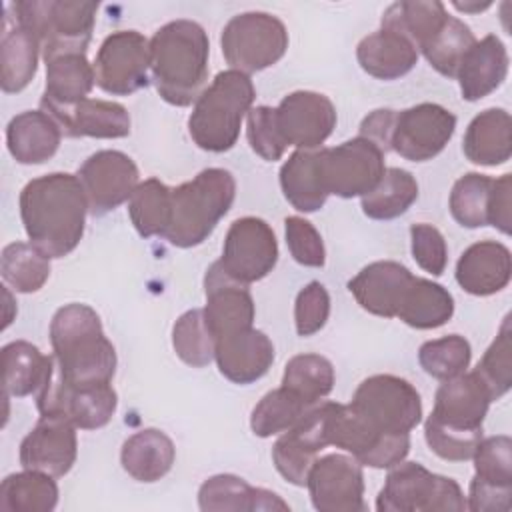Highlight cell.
I'll use <instances>...</instances> for the list:
<instances>
[{"label": "cell", "instance_id": "b9f144b4", "mask_svg": "<svg viewBox=\"0 0 512 512\" xmlns=\"http://www.w3.org/2000/svg\"><path fill=\"white\" fill-rule=\"evenodd\" d=\"M172 188L158 178H148L136 186L128 200V214L136 232L144 238L162 236L170 222Z\"/></svg>", "mask_w": 512, "mask_h": 512}, {"label": "cell", "instance_id": "4fadbf2b", "mask_svg": "<svg viewBox=\"0 0 512 512\" xmlns=\"http://www.w3.org/2000/svg\"><path fill=\"white\" fill-rule=\"evenodd\" d=\"M278 262V242L270 224L256 216H244L230 224L222 258V270L240 284L266 278Z\"/></svg>", "mask_w": 512, "mask_h": 512}, {"label": "cell", "instance_id": "8992f818", "mask_svg": "<svg viewBox=\"0 0 512 512\" xmlns=\"http://www.w3.org/2000/svg\"><path fill=\"white\" fill-rule=\"evenodd\" d=\"M96 2L70 0H20L8 4L6 12L40 42L42 58L58 54H86L96 22Z\"/></svg>", "mask_w": 512, "mask_h": 512}, {"label": "cell", "instance_id": "ba28073f", "mask_svg": "<svg viewBox=\"0 0 512 512\" xmlns=\"http://www.w3.org/2000/svg\"><path fill=\"white\" fill-rule=\"evenodd\" d=\"M350 406L380 434H410L422 420L418 390L394 374H374L362 380Z\"/></svg>", "mask_w": 512, "mask_h": 512}, {"label": "cell", "instance_id": "ee69618b", "mask_svg": "<svg viewBox=\"0 0 512 512\" xmlns=\"http://www.w3.org/2000/svg\"><path fill=\"white\" fill-rule=\"evenodd\" d=\"M282 386L314 406L332 392L334 366L320 354L292 356L284 368Z\"/></svg>", "mask_w": 512, "mask_h": 512}, {"label": "cell", "instance_id": "74e56055", "mask_svg": "<svg viewBox=\"0 0 512 512\" xmlns=\"http://www.w3.org/2000/svg\"><path fill=\"white\" fill-rule=\"evenodd\" d=\"M454 314L452 294L438 282L414 276L396 318L416 330H432L446 324Z\"/></svg>", "mask_w": 512, "mask_h": 512}, {"label": "cell", "instance_id": "ac0fdd59", "mask_svg": "<svg viewBox=\"0 0 512 512\" xmlns=\"http://www.w3.org/2000/svg\"><path fill=\"white\" fill-rule=\"evenodd\" d=\"M84 186L92 216H104L130 200L138 182L134 160L120 150H98L84 160L76 174Z\"/></svg>", "mask_w": 512, "mask_h": 512}, {"label": "cell", "instance_id": "836d02e7", "mask_svg": "<svg viewBox=\"0 0 512 512\" xmlns=\"http://www.w3.org/2000/svg\"><path fill=\"white\" fill-rule=\"evenodd\" d=\"M176 458L174 442L158 428H144L124 440L120 450L122 468L138 482L164 478Z\"/></svg>", "mask_w": 512, "mask_h": 512}, {"label": "cell", "instance_id": "db71d44e", "mask_svg": "<svg viewBox=\"0 0 512 512\" xmlns=\"http://www.w3.org/2000/svg\"><path fill=\"white\" fill-rule=\"evenodd\" d=\"M410 242L416 264L432 276H440L448 262V248L442 232L432 224L418 222L410 226Z\"/></svg>", "mask_w": 512, "mask_h": 512}, {"label": "cell", "instance_id": "7c38bea8", "mask_svg": "<svg viewBox=\"0 0 512 512\" xmlns=\"http://www.w3.org/2000/svg\"><path fill=\"white\" fill-rule=\"evenodd\" d=\"M96 84L112 96H128L148 84L150 40L138 30H118L104 38L94 58Z\"/></svg>", "mask_w": 512, "mask_h": 512}, {"label": "cell", "instance_id": "f6af8a7d", "mask_svg": "<svg viewBox=\"0 0 512 512\" xmlns=\"http://www.w3.org/2000/svg\"><path fill=\"white\" fill-rule=\"evenodd\" d=\"M474 44L476 38L470 26L456 16H448L444 26L430 38V42L420 52L436 72L448 78H456L464 56Z\"/></svg>", "mask_w": 512, "mask_h": 512}, {"label": "cell", "instance_id": "d6a6232c", "mask_svg": "<svg viewBox=\"0 0 512 512\" xmlns=\"http://www.w3.org/2000/svg\"><path fill=\"white\" fill-rule=\"evenodd\" d=\"M40 42L32 32L22 28L8 12L2 24V44H0V84L6 94L24 90L38 68Z\"/></svg>", "mask_w": 512, "mask_h": 512}, {"label": "cell", "instance_id": "2e32d148", "mask_svg": "<svg viewBox=\"0 0 512 512\" xmlns=\"http://www.w3.org/2000/svg\"><path fill=\"white\" fill-rule=\"evenodd\" d=\"M274 120L286 148L316 150L336 126V108L320 92L296 90L286 94L274 108Z\"/></svg>", "mask_w": 512, "mask_h": 512}, {"label": "cell", "instance_id": "681fc988", "mask_svg": "<svg viewBox=\"0 0 512 512\" xmlns=\"http://www.w3.org/2000/svg\"><path fill=\"white\" fill-rule=\"evenodd\" d=\"M512 332H510V316L504 318L498 336L484 352L482 360L474 368V372L486 384L492 400L502 398L512 384Z\"/></svg>", "mask_w": 512, "mask_h": 512}, {"label": "cell", "instance_id": "9a60e30c", "mask_svg": "<svg viewBox=\"0 0 512 512\" xmlns=\"http://www.w3.org/2000/svg\"><path fill=\"white\" fill-rule=\"evenodd\" d=\"M306 488L318 512H364V474L354 456L324 454L308 470Z\"/></svg>", "mask_w": 512, "mask_h": 512}, {"label": "cell", "instance_id": "f5cc1de1", "mask_svg": "<svg viewBox=\"0 0 512 512\" xmlns=\"http://www.w3.org/2000/svg\"><path fill=\"white\" fill-rule=\"evenodd\" d=\"M330 316V294L324 284L312 280L296 296L294 322L298 336H312L320 332Z\"/></svg>", "mask_w": 512, "mask_h": 512}, {"label": "cell", "instance_id": "f546056e", "mask_svg": "<svg viewBox=\"0 0 512 512\" xmlns=\"http://www.w3.org/2000/svg\"><path fill=\"white\" fill-rule=\"evenodd\" d=\"M46 62V86L40 100L42 110L68 108L88 98L96 84L94 66L86 60V54L70 52L52 56Z\"/></svg>", "mask_w": 512, "mask_h": 512}, {"label": "cell", "instance_id": "c3c4849f", "mask_svg": "<svg viewBox=\"0 0 512 512\" xmlns=\"http://www.w3.org/2000/svg\"><path fill=\"white\" fill-rule=\"evenodd\" d=\"M472 358L470 342L460 334H448L428 340L418 350V362L424 372L438 380H450L466 372Z\"/></svg>", "mask_w": 512, "mask_h": 512}, {"label": "cell", "instance_id": "5bb4252c", "mask_svg": "<svg viewBox=\"0 0 512 512\" xmlns=\"http://www.w3.org/2000/svg\"><path fill=\"white\" fill-rule=\"evenodd\" d=\"M456 130V116L434 102H422L396 112L390 150L410 162H426L438 156Z\"/></svg>", "mask_w": 512, "mask_h": 512}, {"label": "cell", "instance_id": "52a82bcc", "mask_svg": "<svg viewBox=\"0 0 512 512\" xmlns=\"http://www.w3.org/2000/svg\"><path fill=\"white\" fill-rule=\"evenodd\" d=\"M466 508L456 480L434 474L418 462H398L376 498L378 512H460Z\"/></svg>", "mask_w": 512, "mask_h": 512}, {"label": "cell", "instance_id": "9c48e42d", "mask_svg": "<svg viewBox=\"0 0 512 512\" xmlns=\"http://www.w3.org/2000/svg\"><path fill=\"white\" fill-rule=\"evenodd\" d=\"M220 46L230 68L250 76L284 56L288 32L282 20L268 12H242L226 22Z\"/></svg>", "mask_w": 512, "mask_h": 512}, {"label": "cell", "instance_id": "816d5d0a", "mask_svg": "<svg viewBox=\"0 0 512 512\" xmlns=\"http://www.w3.org/2000/svg\"><path fill=\"white\" fill-rule=\"evenodd\" d=\"M286 244L292 258L310 268H322L326 262V248L320 232L312 226V222L300 216H288L284 220Z\"/></svg>", "mask_w": 512, "mask_h": 512}, {"label": "cell", "instance_id": "8fae6325", "mask_svg": "<svg viewBox=\"0 0 512 512\" xmlns=\"http://www.w3.org/2000/svg\"><path fill=\"white\" fill-rule=\"evenodd\" d=\"M36 406L40 416H62L80 430H96L106 426L118 406L116 390L110 382L74 386L54 372L36 392Z\"/></svg>", "mask_w": 512, "mask_h": 512}, {"label": "cell", "instance_id": "d6986e66", "mask_svg": "<svg viewBox=\"0 0 512 512\" xmlns=\"http://www.w3.org/2000/svg\"><path fill=\"white\" fill-rule=\"evenodd\" d=\"M492 402L482 378L474 370L464 372L450 380H442L436 390L434 408L426 420L448 430L482 434V424Z\"/></svg>", "mask_w": 512, "mask_h": 512}, {"label": "cell", "instance_id": "f907efd6", "mask_svg": "<svg viewBox=\"0 0 512 512\" xmlns=\"http://www.w3.org/2000/svg\"><path fill=\"white\" fill-rule=\"evenodd\" d=\"M246 136L250 148L268 162L280 160L286 152V146L276 128L272 106L250 108L246 114Z\"/></svg>", "mask_w": 512, "mask_h": 512}, {"label": "cell", "instance_id": "d4e9b609", "mask_svg": "<svg viewBox=\"0 0 512 512\" xmlns=\"http://www.w3.org/2000/svg\"><path fill=\"white\" fill-rule=\"evenodd\" d=\"M510 276V250L496 240H480L468 246L456 264V282L474 296H490L504 290Z\"/></svg>", "mask_w": 512, "mask_h": 512}, {"label": "cell", "instance_id": "6f0895ef", "mask_svg": "<svg viewBox=\"0 0 512 512\" xmlns=\"http://www.w3.org/2000/svg\"><path fill=\"white\" fill-rule=\"evenodd\" d=\"M452 6H454L456 10H460V12L476 14V12H482V10L490 8L492 2H490V0H486V2H478V0H464V2H460V0H454Z\"/></svg>", "mask_w": 512, "mask_h": 512}, {"label": "cell", "instance_id": "11a10c76", "mask_svg": "<svg viewBox=\"0 0 512 512\" xmlns=\"http://www.w3.org/2000/svg\"><path fill=\"white\" fill-rule=\"evenodd\" d=\"M488 226L498 228L502 234L512 232V176L502 174L494 178L488 202Z\"/></svg>", "mask_w": 512, "mask_h": 512}, {"label": "cell", "instance_id": "3957f363", "mask_svg": "<svg viewBox=\"0 0 512 512\" xmlns=\"http://www.w3.org/2000/svg\"><path fill=\"white\" fill-rule=\"evenodd\" d=\"M50 344L60 378L74 386L112 382L116 350L102 330L100 316L88 304L72 302L56 310Z\"/></svg>", "mask_w": 512, "mask_h": 512}, {"label": "cell", "instance_id": "484cf974", "mask_svg": "<svg viewBox=\"0 0 512 512\" xmlns=\"http://www.w3.org/2000/svg\"><path fill=\"white\" fill-rule=\"evenodd\" d=\"M46 112V110H44ZM64 136L70 138H124L130 134L128 110L112 100L84 98L68 108L48 110Z\"/></svg>", "mask_w": 512, "mask_h": 512}, {"label": "cell", "instance_id": "7402d4cb", "mask_svg": "<svg viewBox=\"0 0 512 512\" xmlns=\"http://www.w3.org/2000/svg\"><path fill=\"white\" fill-rule=\"evenodd\" d=\"M412 280L414 274L404 264L378 260L364 266L348 282V290L366 312L382 318H396Z\"/></svg>", "mask_w": 512, "mask_h": 512}, {"label": "cell", "instance_id": "44dd1931", "mask_svg": "<svg viewBox=\"0 0 512 512\" xmlns=\"http://www.w3.org/2000/svg\"><path fill=\"white\" fill-rule=\"evenodd\" d=\"M206 306L202 308L204 320L214 340L238 330L252 328L254 300L246 284L232 280L218 260L206 270L204 276Z\"/></svg>", "mask_w": 512, "mask_h": 512}, {"label": "cell", "instance_id": "7bdbcfd3", "mask_svg": "<svg viewBox=\"0 0 512 512\" xmlns=\"http://www.w3.org/2000/svg\"><path fill=\"white\" fill-rule=\"evenodd\" d=\"M310 408L312 404L304 402L292 390L280 386L264 394L262 400L254 406L250 416V428L260 438L282 434L292 428Z\"/></svg>", "mask_w": 512, "mask_h": 512}, {"label": "cell", "instance_id": "e0dca14e", "mask_svg": "<svg viewBox=\"0 0 512 512\" xmlns=\"http://www.w3.org/2000/svg\"><path fill=\"white\" fill-rule=\"evenodd\" d=\"M474 478L466 506L472 512H508L512 496V440L506 434L482 438L472 454Z\"/></svg>", "mask_w": 512, "mask_h": 512}, {"label": "cell", "instance_id": "83f0119b", "mask_svg": "<svg viewBox=\"0 0 512 512\" xmlns=\"http://www.w3.org/2000/svg\"><path fill=\"white\" fill-rule=\"evenodd\" d=\"M62 140L58 122L40 110H24L6 126V146L20 164H42L50 160Z\"/></svg>", "mask_w": 512, "mask_h": 512}, {"label": "cell", "instance_id": "30bf717a", "mask_svg": "<svg viewBox=\"0 0 512 512\" xmlns=\"http://www.w3.org/2000/svg\"><path fill=\"white\" fill-rule=\"evenodd\" d=\"M384 152L356 136L334 148H318V170L326 194L354 198L368 194L384 176Z\"/></svg>", "mask_w": 512, "mask_h": 512}, {"label": "cell", "instance_id": "d590c367", "mask_svg": "<svg viewBox=\"0 0 512 512\" xmlns=\"http://www.w3.org/2000/svg\"><path fill=\"white\" fill-rule=\"evenodd\" d=\"M280 188L284 198L300 212L320 210L328 194L320 180L318 170V148L296 150L280 168Z\"/></svg>", "mask_w": 512, "mask_h": 512}, {"label": "cell", "instance_id": "f1b7e54d", "mask_svg": "<svg viewBox=\"0 0 512 512\" xmlns=\"http://www.w3.org/2000/svg\"><path fill=\"white\" fill-rule=\"evenodd\" d=\"M198 506L204 512L226 510H290V506L266 488H254L234 474H216L204 480L198 490Z\"/></svg>", "mask_w": 512, "mask_h": 512}, {"label": "cell", "instance_id": "277c9868", "mask_svg": "<svg viewBox=\"0 0 512 512\" xmlns=\"http://www.w3.org/2000/svg\"><path fill=\"white\" fill-rule=\"evenodd\" d=\"M236 196L234 176L224 168H206L172 188L170 222L164 238L178 248L202 244L226 216Z\"/></svg>", "mask_w": 512, "mask_h": 512}, {"label": "cell", "instance_id": "9f6ffc18", "mask_svg": "<svg viewBox=\"0 0 512 512\" xmlns=\"http://www.w3.org/2000/svg\"><path fill=\"white\" fill-rule=\"evenodd\" d=\"M394 118H396V110L378 108V110L370 112L360 122V134L358 136L374 142L386 154V152H390V136H392Z\"/></svg>", "mask_w": 512, "mask_h": 512}, {"label": "cell", "instance_id": "7a4b0ae2", "mask_svg": "<svg viewBox=\"0 0 512 512\" xmlns=\"http://www.w3.org/2000/svg\"><path fill=\"white\" fill-rule=\"evenodd\" d=\"M210 42L204 28L186 18L160 26L150 38L152 82L172 106H190L208 80Z\"/></svg>", "mask_w": 512, "mask_h": 512}, {"label": "cell", "instance_id": "4dcf8cb0", "mask_svg": "<svg viewBox=\"0 0 512 512\" xmlns=\"http://www.w3.org/2000/svg\"><path fill=\"white\" fill-rule=\"evenodd\" d=\"M356 58L366 74L378 80H396L416 66L418 50L400 32L380 28L358 42Z\"/></svg>", "mask_w": 512, "mask_h": 512}, {"label": "cell", "instance_id": "6da1fadb", "mask_svg": "<svg viewBox=\"0 0 512 512\" xmlns=\"http://www.w3.org/2000/svg\"><path fill=\"white\" fill-rule=\"evenodd\" d=\"M88 212L84 186L68 172L38 176L20 192L26 236L48 258H64L80 244Z\"/></svg>", "mask_w": 512, "mask_h": 512}, {"label": "cell", "instance_id": "4316f807", "mask_svg": "<svg viewBox=\"0 0 512 512\" xmlns=\"http://www.w3.org/2000/svg\"><path fill=\"white\" fill-rule=\"evenodd\" d=\"M508 74V52L504 42L496 34H488L468 50L464 56L456 80L460 94L468 102H476L494 92Z\"/></svg>", "mask_w": 512, "mask_h": 512}, {"label": "cell", "instance_id": "f35d334b", "mask_svg": "<svg viewBox=\"0 0 512 512\" xmlns=\"http://www.w3.org/2000/svg\"><path fill=\"white\" fill-rule=\"evenodd\" d=\"M56 504L58 486L50 474L24 468L0 484V510L4 512H52Z\"/></svg>", "mask_w": 512, "mask_h": 512}, {"label": "cell", "instance_id": "8d00e7d4", "mask_svg": "<svg viewBox=\"0 0 512 512\" xmlns=\"http://www.w3.org/2000/svg\"><path fill=\"white\" fill-rule=\"evenodd\" d=\"M448 12L438 0H402L390 4L380 20V28H388L406 36L420 52L430 38L444 26Z\"/></svg>", "mask_w": 512, "mask_h": 512}, {"label": "cell", "instance_id": "e575fe53", "mask_svg": "<svg viewBox=\"0 0 512 512\" xmlns=\"http://www.w3.org/2000/svg\"><path fill=\"white\" fill-rule=\"evenodd\" d=\"M2 370L4 394L22 398L44 386L54 372V356L42 354L26 340H14L2 348Z\"/></svg>", "mask_w": 512, "mask_h": 512}, {"label": "cell", "instance_id": "cb8c5ba5", "mask_svg": "<svg viewBox=\"0 0 512 512\" xmlns=\"http://www.w3.org/2000/svg\"><path fill=\"white\" fill-rule=\"evenodd\" d=\"M318 404H314L292 428L282 432L272 446V462L276 470L294 486H306L308 470L314 464L316 454L328 446L322 434Z\"/></svg>", "mask_w": 512, "mask_h": 512}, {"label": "cell", "instance_id": "1f68e13d", "mask_svg": "<svg viewBox=\"0 0 512 512\" xmlns=\"http://www.w3.org/2000/svg\"><path fill=\"white\" fill-rule=\"evenodd\" d=\"M464 156L478 166H500L512 154V118L504 108H488L472 118L462 140Z\"/></svg>", "mask_w": 512, "mask_h": 512}, {"label": "cell", "instance_id": "60d3db41", "mask_svg": "<svg viewBox=\"0 0 512 512\" xmlns=\"http://www.w3.org/2000/svg\"><path fill=\"white\" fill-rule=\"evenodd\" d=\"M0 272L12 290L38 292L50 276V258L30 242H12L2 250Z\"/></svg>", "mask_w": 512, "mask_h": 512}, {"label": "cell", "instance_id": "ab89813d", "mask_svg": "<svg viewBox=\"0 0 512 512\" xmlns=\"http://www.w3.org/2000/svg\"><path fill=\"white\" fill-rule=\"evenodd\" d=\"M418 198L416 178L402 168H386L380 182L362 196V212L372 220H394Z\"/></svg>", "mask_w": 512, "mask_h": 512}, {"label": "cell", "instance_id": "5b68a950", "mask_svg": "<svg viewBox=\"0 0 512 512\" xmlns=\"http://www.w3.org/2000/svg\"><path fill=\"white\" fill-rule=\"evenodd\" d=\"M256 90L248 74L240 70L218 72L216 78L194 102L188 118V132L194 144L206 152L230 150L244 116L250 112Z\"/></svg>", "mask_w": 512, "mask_h": 512}, {"label": "cell", "instance_id": "603a6c76", "mask_svg": "<svg viewBox=\"0 0 512 512\" xmlns=\"http://www.w3.org/2000/svg\"><path fill=\"white\" fill-rule=\"evenodd\" d=\"M214 360L220 374L230 382L252 384L270 370L274 344L262 330H238L216 340Z\"/></svg>", "mask_w": 512, "mask_h": 512}, {"label": "cell", "instance_id": "7dc6e473", "mask_svg": "<svg viewBox=\"0 0 512 512\" xmlns=\"http://www.w3.org/2000/svg\"><path fill=\"white\" fill-rule=\"evenodd\" d=\"M172 346L176 356L192 368H204L214 360L216 340L200 308H192L176 320L172 328Z\"/></svg>", "mask_w": 512, "mask_h": 512}, {"label": "cell", "instance_id": "bcb514c9", "mask_svg": "<svg viewBox=\"0 0 512 512\" xmlns=\"http://www.w3.org/2000/svg\"><path fill=\"white\" fill-rule=\"evenodd\" d=\"M494 178L468 172L460 176L450 192V214L464 228L488 226V202Z\"/></svg>", "mask_w": 512, "mask_h": 512}, {"label": "cell", "instance_id": "ffe728a7", "mask_svg": "<svg viewBox=\"0 0 512 512\" xmlns=\"http://www.w3.org/2000/svg\"><path fill=\"white\" fill-rule=\"evenodd\" d=\"M78 456L76 426L62 416H40L20 444V464L54 478L70 472Z\"/></svg>", "mask_w": 512, "mask_h": 512}]
</instances>
